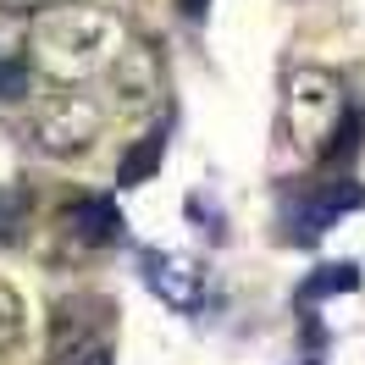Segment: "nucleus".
<instances>
[{
    "label": "nucleus",
    "instance_id": "obj_3",
    "mask_svg": "<svg viewBox=\"0 0 365 365\" xmlns=\"http://www.w3.org/2000/svg\"><path fill=\"white\" fill-rule=\"evenodd\" d=\"M106 133V106L94 94H78V89H61L34 106V150L50 160H78L89 155Z\"/></svg>",
    "mask_w": 365,
    "mask_h": 365
},
{
    "label": "nucleus",
    "instance_id": "obj_1",
    "mask_svg": "<svg viewBox=\"0 0 365 365\" xmlns=\"http://www.w3.org/2000/svg\"><path fill=\"white\" fill-rule=\"evenodd\" d=\"M122 45H128V23L106 6H50L28 28V61L67 89L106 72V61Z\"/></svg>",
    "mask_w": 365,
    "mask_h": 365
},
{
    "label": "nucleus",
    "instance_id": "obj_7",
    "mask_svg": "<svg viewBox=\"0 0 365 365\" xmlns=\"http://www.w3.org/2000/svg\"><path fill=\"white\" fill-rule=\"evenodd\" d=\"M160 155H166V138H160V133H150V138H144V144L133 150V155L122 160V172H116V178H122V188L144 182V178H150V172L160 166Z\"/></svg>",
    "mask_w": 365,
    "mask_h": 365
},
{
    "label": "nucleus",
    "instance_id": "obj_8",
    "mask_svg": "<svg viewBox=\"0 0 365 365\" xmlns=\"http://www.w3.org/2000/svg\"><path fill=\"white\" fill-rule=\"evenodd\" d=\"M111 360H116V349L106 338H72V343L56 349V360H50V365H111Z\"/></svg>",
    "mask_w": 365,
    "mask_h": 365
},
{
    "label": "nucleus",
    "instance_id": "obj_5",
    "mask_svg": "<svg viewBox=\"0 0 365 365\" xmlns=\"http://www.w3.org/2000/svg\"><path fill=\"white\" fill-rule=\"evenodd\" d=\"M144 277H150L155 299L172 304V310H200V299H205V272H200V260H188V255H150V260H144Z\"/></svg>",
    "mask_w": 365,
    "mask_h": 365
},
{
    "label": "nucleus",
    "instance_id": "obj_6",
    "mask_svg": "<svg viewBox=\"0 0 365 365\" xmlns=\"http://www.w3.org/2000/svg\"><path fill=\"white\" fill-rule=\"evenodd\" d=\"M67 232H72V238H83V244H116L122 216H116L106 200H78V205L67 210Z\"/></svg>",
    "mask_w": 365,
    "mask_h": 365
},
{
    "label": "nucleus",
    "instance_id": "obj_4",
    "mask_svg": "<svg viewBox=\"0 0 365 365\" xmlns=\"http://www.w3.org/2000/svg\"><path fill=\"white\" fill-rule=\"evenodd\" d=\"M106 78H111V94H116V111H122V116H155L160 111V89H166V78H160L155 45L128 39V45L106 61Z\"/></svg>",
    "mask_w": 365,
    "mask_h": 365
},
{
    "label": "nucleus",
    "instance_id": "obj_2",
    "mask_svg": "<svg viewBox=\"0 0 365 365\" xmlns=\"http://www.w3.org/2000/svg\"><path fill=\"white\" fill-rule=\"evenodd\" d=\"M349 111L343 83L327 67H294L282 83V116H277V138L294 155V166H310L327 150H338V116Z\"/></svg>",
    "mask_w": 365,
    "mask_h": 365
},
{
    "label": "nucleus",
    "instance_id": "obj_9",
    "mask_svg": "<svg viewBox=\"0 0 365 365\" xmlns=\"http://www.w3.org/2000/svg\"><path fill=\"white\" fill-rule=\"evenodd\" d=\"M23 321H28L23 299L0 282V354H6V349H17V338H23Z\"/></svg>",
    "mask_w": 365,
    "mask_h": 365
},
{
    "label": "nucleus",
    "instance_id": "obj_10",
    "mask_svg": "<svg viewBox=\"0 0 365 365\" xmlns=\"http://www.w3.org/2000/svg\"><path fill=\"white\" fill-rule=\"evenodd\" d=\"M0 100H28V67L0 56Z\"/></svg>",
    "mask_w": 365,
    "mask_h": 365
}]
</instances>
